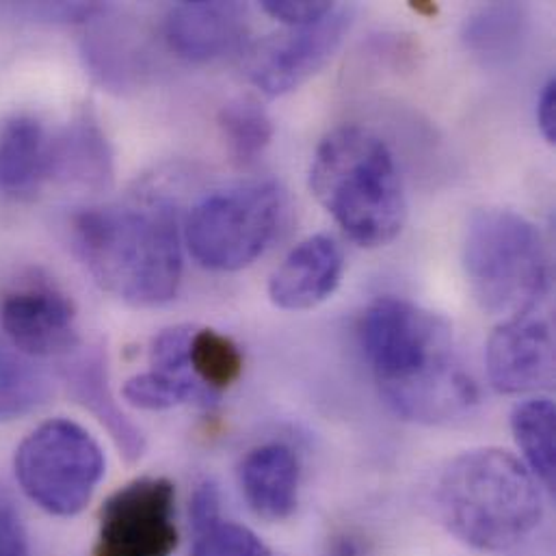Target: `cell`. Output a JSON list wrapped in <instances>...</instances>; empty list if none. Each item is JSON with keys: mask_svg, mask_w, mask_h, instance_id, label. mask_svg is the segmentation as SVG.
<instances>
[{"mask_svg": "<svg viewBox=\"0 0 556 556\" xmlns=\"http://www.w3.org/2000/svg\"><path fill=\"white\" fill-rule=\"evenodd\" d=\"M359 344L381 396L405 420L451 425L479 405L477 381L442 316L407 299L381 296L362 314Z\"/></svg>", "mask_w": 556, "mask_h": 556, "instance_id": "cell-1", "label": "cell"}, {"mask_svg": "<svg viewBox=\"0 0 556 556\" xmlns=\"http://www.w3.org/2000/svg\"><path fill=\"white\" fill-rule=\"evenodd\" d=\"M76 252L93 279L132 305H161L182 278L180 235L165 200L143 198L87 208L74 219Z\"/></svg>", "mask_w": 556, "mask_h": 556, "instance_id": "cell-2", "label": "cell"}, {"mask_svg": "<svg viewBox=\"0 0 556 556\" xmlns=\"http://www.w3.org/2000/svg\"><path fill=\"white\" fill-rule=\"evenodd\" d=\"M442 525L481 553H507L544 520L542 483L511 453L477 448L442 472L435 492Z\"/></svg>", "mask_w": 556, "mask_h": 556, "instance_id": "cell-3", "label": "cell"}, {"mask_svg": "<svg viewBox=\"0 0 556 556\" xmlns=\"http://www.w3.org/2000/svg\"><path fill=\"white\" fill-rule=\"evenodd\" d=\"M309 189L344 235L362 248L392 243L407 219V200L390 148L372 130L349 124L318 143Z\"/></svg>", "mask_w": 556, "mask_h": 556, "instance_id": "cell-4", "label": "cell"}, {"mask_svg": "<svg viewBox=\"0 0 556 556\" xmlns=\"http://www.w3.org/2000/svg\"><path fill=\"white\" fill-rule=\"evenodd\" d=\"M464 269L481 307L507 318L533 312L548 290V256L540 230L507 208H481L470 217Z\"/></svg>", "mask_w": 556, "mask_h": 556, "instance_id": "cell-5", "label": "cell"}, {"mask_svg": "<svg viewBox=\"0 0 556 556\" xmlns=\"http://www.w3.org/2000/svg\"><path fill=\"white\" fill-rule=\"evenodd\" d=\"M281 213L283 193L274 180L217 191L187 219L189 250L211 271H241L269 248Z\"/></svg>", "mask_w": 556, "mask_h": 556, "instance_id": "cell-6", "label": "cell"}, {"mask_svg": "<svg viewBox=\"0 0 556 556\" xmlns=\"http://www.w3.org/2000/svg\"><path fill=\"white\" fill-rule=\"evenodd\" d=\"M22 492L46 514L78 516L104 477V453L80 425L54 418L39 425L15 451Z\"/></svg>", "mask_w": 556, "mask_h": 556, "instance_id": "cell-7", "label": "cell"}, {"mask_svg": "<svg viewBox=\"0 0 556 556\" xmlns=\"http://www.w3.org/2000/svg\"><path fill=\"white\" fill-rule=\"evenodd\" d=\"M176 490L167 479H137L100 511L93 556H172L178 546Z\"/></svg>", "mask_w": 556, "mask_h": 556, "instance_id": "cell-8", "label": "cell"}, {"mask_svg": "<svg viewBox=\"0 0 556 556\" xmlns=\"http://www.w3.org/2000/svg\"><path fill=\"white\" fill-rule=\"evenodd\" d=\"M353 20L351 7H333L331 13L305 26L258 41L245 61L250 80L269 98H278L314 76L340 48Z\"/></svg>", "mask_w": 556, "mask_h": 556, "instance_id": "cell-9", "label": "cell"}, {"mask_svg": "<svg viewBox=\"0 0 556 556\" xmlns=\"http://www.w3.org/2000/svg\"><path fill=\"white\" fill-rule=\"evenodd\" d=\"M488 377L501 394H527L555 383V336L533 312L507 318L485 351Z\"/></svg>", "mask_w": 556, "mask_h": 556, "instance_id": "cell-10", "label": "cell"}, {"mask_svg": "<svg viewBox=\"0 0 556 556\" xmlns=\"http://www.w3.org/2000/svg\"><path fill=\"white\" fill-rule=\"evenodd\" d=\"M0 320L11 344L30 357L65 355L78 344L72 301L43 281L9 292Z\"/></svg>", "mask_w": 556, "mask_h": 556, "instance_id": "cell-11", "label": "cell"}, {"mask_svg": "<svg viewBox=\"0 0 556 556\" xmlns=\"http://www.w3.org/2000/svg\"><path fill=\"white\" fill-rule=\"evenodd\" d=\"M163 35L180 59L206 63L235 52L248 35V7L239 2H180L163 22Z\"/></svg>", "mask_w": 556, "mask_h": 556, "instance_id": "cell-12", "label": "cell"}, {"mask_svg": "<svg viewBox=\"0 0 556 556\" xmlns=\"http://www.w3.org/2000/svg\"><path fill=\"white\" fill-rule=\"evenodd\" d=\"M342 271L344 258L338 243L325 235L309 237L276 269L269 281V296L279 309H312L336 292Z\"/></svg>", "mask_w": 556, "mask_h": 556, "instance_id": "cell-13", "label": "cell"}, {"mask_svg": "<svg viewBox=\"0 0 556 556\" xmlns=\"http://www.w3.org/2000/svg\"><path fill=\"white\" fill-rule=\"evenodd\" d=\"M239 483L250 509L258 518L267 522H283L299 505V459L279 442L256 446L241 462Z\"/></svg>", "mask_w": 556, "mask_h": 556, "instance_id": "cell-14", "label": "cell"}, {"mask_svg": "<svg viewBox=\"0 0 556 556\" xmlns=\"http://www.w3.org/2000/svg\"><path fill=\"white\" fill-rule=\"evenodd\" d=\"M80 187H104L111 180V150L98 124L83 115L59 139H50L48 178Z\"/></svg>", "mask_w": 556, "mask_h": 556, "instance_id": "cell-15", "label": "cell"}, {"mask_svg": "<svg viewBox=\"0 0 556 556\" xmlns=\"http://www.w3.org/2000/svg\"><path fill=\"white\" fill-rule=\"evenodd\" d=\"M50 139L43 126L28 115H17L0 128V189L24 195L48 178Z\"/></svg>", "mask_w": 556, "mask_h": 556, "instance_id": "cell-16", "label": "cell"}, {"mask_svg": "<svg viewBox=\"0 0 556 556\" xmlns=\"http://www.w3.org/2000/svg\"><path fill=\"white\" fill-rule=\"evenodd\" d=\"M191 556H274L248 527L222 516V498L213 483H202L191 503Z\"/></svg>", "mask_w": 556, "mask_h": 556, "instance_id": "cell-17", "label": "cell"}, {"mask_svg": "<svg viewBox=\"0 0 556 556\" xmlns=\"http://www.w3.org/2000/svg\"><path fill=\"white\" fill-rule=\"evenodd\" d=\"M527 11L520 4H488L464 24V43L488 67H501L522 52Z\"/></svg>", "mask_w": 556, "mask_h": 556, "instance_id": "cell-18", "label": "cell"}, {"mask_svg": "<svg viewBox=\"0 0 556 556\" xmlns=\"http://www.w3.org/2000/svg\"><path fill=\"white\" fill-rule=\"evenodd\" d=\"M104 364L98 351H89L83 353L80 357H76L70 366H67V381L74 388V394L78 396V401L85 403V407H89L98 420L109 429V433L113 435V440L117 442V446L122 448V453L132 462L139 459L143 453V438L141 433L135 429V425H130L124 414L117 409L106 379H104Z\"/></svg>", "mask_w": 556, "mask_h": 556, "instance_id": "cell-19", "label": "cell"}, {"mask_svg": "<svg viewBox=\"0 0 556 556\" xmlns=\"http://www.w3.org/2000/svg\"><path fill=\"white\" fill-rule=\"evenodd\" d=\"M514 438L525 455V466L553 490L556 477V412L551 399H531L511 414Z\"/></svg>", "mask_w": 556, "mask_h": 556, "instance_id": "cell-20", "label": "cell"}, {"mask_svg": "<svg viewBox=\"0 0 556 556\" xmlns=\"http://www.w3.org/2000/svg\"><path fill=\"white\" fill-rule=\"evenodd\" d=\"M193 377L219 399L243 375V353L237 342L215 329H193L189 340Z\"/></svg>", "mask_w": 556, "mask_h": 556, "instance_id": "cell-21", "label": "cell"}, {"mask_svg": "<svg viewBox=\"0 0 556 556\" xmlns=\"http://www.w3.org/2000/svg\"><path fill=\"white\" fill-rule=\"evenodd\" d=\"M219 128L230 156L239 165L256 163L274 141L269 113L252 98H239L222 106Z\"/></svg>", "mask_w": 556, "mask_h": 556, "instance_id": "cell-22", "label": "cell"}, {"mask_svg": "<svg viewBox=\"0 0 556 556\" xmlns=\"http://www.w3.org/2000/svg\"><path fill=\"white\" fill-rule=\"evenodd\" d=\"M124 399L148 412L172 409L185 403L211 405L217 401V396L211 394L193 375H176L156 368L128 379L124 386Z\"/></svg>", "mask_w": 556, "mask_h": 556, "instance_id": "cell-23", "label": "cell"}, {"mask_svg": "<svg viewBox=\"0 0 556 556\" xmlns=\"http://www.w3.org/2000/svg\"><path fill=\"white\" fill-rule=\"evenodd\" d=\"M46 396V377L24 359L0 349V422L30 414Z\"/></svg>", "mask_w": 556, "mask_h": 556, "instance_id": "cell-24", "label": "cell"}, {"mask_svg": "<svg viewBox=\"0 0 556 556\" xmlns=\"http://www.w3.org/2000/svg\"><path fill=\"white\" fill-rule=\"evenodd\" d=\"M0 556H30L28 535L11 494L0 485Z\"/></svg>", "mask_w": 556, "mask_h": 556, "instance_id": "cell-25", "label": "cell"}, {"mask_svg": "<svg viewBox=\"0 0 556 556\" xmlns=\"http://www.w3.org/2000/svg\"><path fill=\"white\" fill-rule=\"evenodd\" d=\"M333 2L325 0H265L263 11L279 20L286 26H305L318 22L333 11Z\"/></svg>", "mask_w": 556, "mask_h": 556, "instance_id": "cell-26", "label": "cell"}, {"mask_svg": "<svg viewBox=\"0 0 556 556\" xmlns=\"http://www.w3.org/2000/svg\"><path fill=\"white\" fill-rule=\"evenodd\" d=\"M538 122H540V130L544 135V139L548 143H556V80L551 78L542 93H540V102H538Z\"/></svg>", "mask_w": 556, "mask_h": 556, "instance_id": "cell-27", "label": "cell"}, {"mask_svg": "<svg viewBox=\"0 0 556 556\" xmlns=\"http://www.w3.org/2000/svg\"><path fill=\"white\" fill-rule=\"evenodd\" d=\"M412 9L420 15H427V17H433L438 13V4L435 2H425V0H418V2H412Z\"/></svg>", "mask_w": 556, "mask_h": 556, "instance_id": "cell-28", "label": "cell"}]
</instances>
